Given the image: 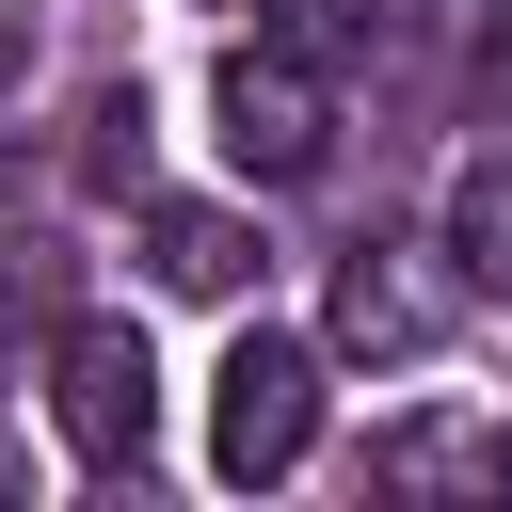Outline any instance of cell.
<instances>
[{
  "label": "cell",
  "mask_w": 512,
  "mask_h": 512,
  "mask_svg": "<svg viewBox=\"0 0 512 512\" xmlns=\"http://www.w3.org/2000/svg\"><path fill=\"white\" fill-rule=\"evenodd\" d=\"M304 448H320V336L256 320V336L208 368V464H224V480H288Z\"/></svg>",
  "instance_id": "obj_2"
},
{
  "label": "cell",
  "mask_w": 512,
  "mask_h": 512,
  "mask_svg": "<svg viewBox=\"0 0 512 512\" xmlns=\"http://www.w3.org/2000/svg\"><path fill=\"white\" fill-rule=\"evenodd\" d=\"M448 256H464V288H512V160H464V192H448Z\"/></svg>",
  "instance_id": "obj_7"
},
{
  "label": "cell",
  "mask_w": 512,
  "mask_h": 512,
  "mask_svg": "<svg viewBox=\"0 0 512 512\" xmlns=\"http://www.w3.org/2000/svg\"><path fill=\"white\" fill-rule=\"evenodd\" d=\"M448 304H464V288H432L400 240H368V256L336 272V352H384V368H416V352L448 336Z\"/></svg>",
  "instance_id": "obj_4"
},
{
  "label": "cell",
  "mask_w": 512,
  "mask_h": 512,
  "mask_svg": "<svg viewBox=\"0 0 512 512\" xmlns=\"http://www.w3.org/2000/svg\"><path fill=\"white\" fill-rule=\"evenodd\" d=\"M208 112H224V160H240L256 192H304V176L336 160V80H320V48H288V32L224 48Z\"/></svg>",
  "instance_id": "obj_1"
},
{
  "label": "cell",
  "mask_w": 512,
  "mask_h": 512,
  "mask_svg": "<svg viewBox=\"0 0 512 512\" xmlns=\"http://www.w3.org/2000/svg\"><path fill=\"white\" fill-rule=\"evenodd\" d=\"M368 32H400V48H464L480 0H368Z\"/></svg>",
  "instance_id": "obj_8"
},
{
  "label": "cell",
  "mask_w": 512,
  "mask_h": 512,
  "mask_svg": "<svg viewBox=\"0 0 512 512\" xmlns=\"http://www.w3.org/2000/svg\"><path fill=\"white\" fill-rule=\"evenodd\" d=\"M144 272H160L176 304H240L256 224H240V208H208V192H160V208H144Z\"/></svg>",
  "instance_id": "obj_5"
},
{
  "label": "cell",
  "mask_w": 512,
  "mask_h": 512,
  "mask_svg": "<svg viewBox=\"0 0 512 512\" xmlns=\"http://www.w3.org/2000/svg\"><path fill=\"white\" fill-rule=\"evenodd\" d=\"M368 480L384 496H512V432L496 416H400Z\"/></svg>",
  "instance_id": "obj_6"
},
{
  "label": "cell",
  "mask_w": 512,
  "mask_h": 512,
  "mask_svg": "<svg viewBox=\"0 0 512 512\" xmlns=\"http://www.w3.org/2000/svg\"><path fill=\"white\" fill-rule=\"evenodd\" d=\"M144 432H160L144 336H128V320H80V336H64V448H80V464H144Z\"/></svg>",
  "instance_id": "obj_3"
},
{
  "label": "cell",
  "mask_w": 512,
  "mask_h": 512,
  "mask_svg": "<svg viewBox=\"0 0 512 512\" xmlns=\"http://www.w3.org/2000/svg\"><path fill=\"white\" fill-rule=\"evenodd\" d=\"M96 176H144V96H96Z\"/></svg>",
  "instance_id": "obj_9"
},
{
  "label": "cell",
  "mask_w": 512,
  "mask_h": 512,
  "mask_svg": "<svg viewBox=\"0 0 512 512\" xmlns=\"http://www.w3.org/2000/svg\"><path fill=\"white\" fill-rule=\"evenodd\" d=\"M336 32H368V0H288V48H336Z\"/></svg>",
  "instance_id": "obj_10"
}]
</instances>
